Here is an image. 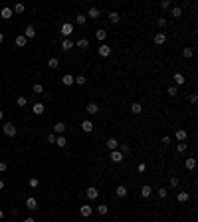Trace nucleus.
<instances>
[{
	"instance_id": "f257e3e1",
	"label": "nucleus",
	"mask_w": 198,
	"mask_h": 222,
	"mask_svg": "<svg viewBox=\"0 0 198 222\" xmlns=\"http://www.w3.org/2000/svg\"><path fill=\"white\" fill-rule=\"evenodd\" d=\"M2 131H4V135H8V137H14L18 129H16V127H14V125H12V123H4Z\"/></svg>"
},
{
	"instance_id": "f03ea898",
	"label": "nucleus",
	"mask_w": 198,
	"mask_h": 222,
	"mask_svg": "<svg viewBox=\"0 0 198 222\" xmlns=\"http://www.w3.org/2000/svg\"><path fill=\"white\" fill-rule=\"evenodd\" d=\"M62 34H64L65 38L67 36H71V34H73V24H71V22H65V24H62Z\"/></svg>"
},
{
	"instance_id": "7ed1b4c3",
	"label": "nucleus",
	"mask_w": 198,
	"mask_h": 222,
	"mask_svg": "<svg viewBox=\"0 0 198 222\" xmlns=\"http://www.w3.org/2000/svg\"><path fill=\"white\" fill-rule=\"evenodd\" d=\"M73 46H75L77 50H87V48H89V40H87V38H79V40L75 42Z\"/></svg>"
},
{
	"instance_id": "20e7f679",
	"label": "nucleus",
	"mask_w": 198,
	"mask_h": 222,
	"mask_svg": "<svg viewBox=\"0 0 198 222\" xmlns=\"http://www.w3.org/2000/svg\"><path fill=\"white\" fill-rule=\"evenodd\" d=\"M85 196H87V198H89V200H95V198H97V196H99V190H97V188H95V186H89V188H87V190H85Z\"/></svg>"
},
{
	"instance_id": "39448f33",
	"label": "nucleus",
	"mask_w": 198,
	"mask_h": 222,
	"mask_svg": "<svg viewBox=\"0 0 198 222\" xmlns=\"http://www.w3.org/2000/svg\"><path fill=\"white\" fill-rule=\"evenodd\" d=\"M91 212H93V210H91V206H89V204H83V206L79 208V214H81L83 218H89V216H91Z\"/></svg>"
},
{
	"instance_id": "423d86ee",
	"label": "nucleus",
	"mask_w": 198,
	"mask_h": 222,
	"mask_svg": "<svg viewBox=\"0 0 198 222\" xmlns=\"http://www.w3.org/2000/svg\"><path fill=\"white\" fill-rule=\"evenodd\" d=\"M99 56H101V58L111 56V48H109L107 44H101V46H99Z\"/></svg>"
},
{
	"instance_id": "0eeeda50",
	"label": "nucleus",
	"mask_w": 198,
	"mask_h": 222,
	"mask_svg": "<svg viewBox=\"0 0 198 222\" xmlns=\"http://www.w3.org/2000/svg\"><path fill=\"white\" fill-rule=\"evenodd\" d=\"M62 83L69 87V85H73V83H75V77H73V75H71V73H65L64 77H62Z\"/></svg>"
},
{
	"instance_id": "6e6552de",
	"label": "nucleus",
	"mask_w": 198,
	"mask_h": 222,
	"mask_svg": "<svg viewBox=\"0 0 198 222\" xmlns=\"http://www.w3.org/2000/svg\"><path fill=\"white\" fill-rule=\"evenodd\" d=\"M26 206H28V210H36L38 208V200L34 198V196H28L26 198Z\"/></svg>"
},
{
	"instance_id": "1a4fd4ad",
	"label": "nucleus",
	"mask_w": 198,
	"mask_h": 222,
	"mask_svg": "<svg viewBox=\"0 0 198 222\" xmlns=\"http://www.w3.org/2000/svg\"><path fill=\"white\" fill-rule=\"evenodd\" d=\"M93 127H95L93 121H83V123H81V131L83 133H91V131H93Z\"/></svg>"
},
{
	"instance_id": "9d476101",
	"label": "nucleus",
	"mask_w": 198,
	"mask_h": 222,
	"mask_svg": "<svg viewBox=\"0 0 198 222\" xmlns=\"http://www.w3.org/2000/svg\"><path fill=\"white\" fill-rule=\"evenodd\" d=\"M109 159H111L113 163H121V161H123V153H119V151H111Z\"/></svg>"
},
{
	"instance_id": "9b49d317",
	"label": "nucleus",
	"mask_w": 198,
	"mask_h": 222,
	"mask_svg": "<svg viewBox=\"0 0 198 222\" xmlns=\"http://www.w3.org/2000/svg\"><path fill=\"white\" fill-rule=\"evenodd\" d=\"M0 18H4V20H10V18H12V8L4 6L2 10H0Z\"/></svg>"
},
{
	"instance_id": "f8f14e48",
	"label": "nucleus",
	"mask_w": 198,
	"mask_h": 222,
	"mask_svg": "<svg viewBox=\"0 0 198 222\" xmlns=\"http://www.w3.org/2000/svg\"><path fill=\"white\" fill-rule=\"evenodd\" d=\"M172 79H174L176 85H184V81H186V77H184V75L180 73V72H176L174 75H172Z\"/></svg>"
},
{
	"instance_id": "ddd939ff",
	"label": "nucleus",
	"mask_w": 198,
	"mask_h": 222,
	"mask_svg": "<svg viewBox=\"0 0 198 222\" xmlns=\"http://www.w3.org/2000/svg\"><path fill=\"white\" fill-rule=\"evenodd\" d=\"M127 192H129L127 186H123V185H119V186L115 188V194L119 196V198H125V196H127Z\"/></svg>"
},
{
	"instance_id": "4468645a",
	"label": "nucleus",
	"mask_w": 198,
	"mask_h": 222,
	"mask_svg": "<svg viewBox=\"0 0 198 222\" xmlns=\"http://www.w3.org/2000/svg\"><path fill=\"white\" fill-rule=\"evenodd\" d=\"M165 42H166V34H163V32L155 34V44H157V46H163Z\"/></svg>"
},
{
	"instance_id": "2eb2a0df",
	"label": "nucleus",
	"mask_w": 198,
	"mask_h": 222,
	"mask_svg": "<svg viewBox=\"0 0 198 222\" xmlns=\"http://www.w3.org/2000/svg\"><path fill=\"white\" fill-rule=\"evenodd\" d=\"M107 149L109 151H117V149H119V141L113 139V137H111V139H107Z\"/></svg>"
},
{
	"instance_id": "dca6fc26",
	"label": "nucleus",
	"mask_w": 198,
	"mask_h": 222,
	"mask_svg": "<svg viewBox=\"0 0 198 222\" xmlns=\"http://www.w3.org/2000/svg\"><path fill=\"white\" fill-rule=\"evenodd\" d=\"M151 192H153V186H151V185H143V186H141V196L149 198V196H151Z\"/></svg>"
},
{
	"instance_id": "f3484780",
	"label": "nucleus",
	"mask_w": 198,
	"mask_h": 222,
	"mask_svg": "<svg viewBox=\"0 0 198 222\" xmlns=\"http://www.w3.org/2000/svg\"><path fill=\"white\" fill-rule=\"evenodd\" d=\"M174 137H176L178 143H184V141H186V131H184V129H178V131L174 133Z\"/></svg>"
},
{
	"instance_id": "a211bd4d",
	"label": "nucleus",
	"mask_w": 198,
	"mask_h": 222,
	"mask_svg": "<svg viewBox=\"0 0 198 222\" xmlns=\"http://www.w3.org/2000/svg\"><path fill=\"white\" fill-rule=\"evenodd\" d=\"M71 48H75V46H73V42H71L69 38H65V40L62 42V50H64V52H69Z\"/></svg>"
},
{
	"instance_id": "6ab92c4d",
	"label": "nucleus",
	"mask_w": 198,
	"mask_h": 222,
	"mask_svg": "<svg viewBox=\"0 0 198 222\" xmlns=\"http://www.w3.org/2000/svg\"><path fill=\"white\" fill-rule=\"evenodd\" d=\"M54 145H58V147L62 149V147H65V145H67V139H65L64 135H58V137H56V143H54Z\"/></svg>"
},
{
	"instance_id": "aec40b11",
	"label": "nucleus",
	"mask_w": 198,
	"mask_h": 222,
	"mask_svg": "<svg viewBox=\"0 0 198 222\" xmlns=\"http://www.w3.org/2000/svg\"><path fill=\"white\" fill-rule=\"evenodd\" d=\"M34 36H36V28H34V26H28L26 32H24V38H26V40H30V38H34Z\"/></svg>"
},
{
	"instance_id": "412c9836",
	"label": "nucleus",
	"mask_w": 198,
	"mask_h": 222,
	"mask_svg": "<svg viewBox=\"0 0 198 222\" xmlns=\"http://www.w3.org/2000/svg\"><path fill=\"white\" fill-rule=\"evenodd\" d=\"M32 111L36 113V115H42L46 109H44V103H34V107H32Z\"/></svg>"
},
{
	"instance_id": "4be33fe9",
	"label": "nucleus",
	"mask_w": 198,
	"mask_h": 222,
	"mask_svg": "<svg viewBox=\"0 0 198 222\" xmlns=\"http://www.w3.org/2000/svg\"><path fill=\"white\" fill-rule=\"evenodd\" d=\"M85 111L87 113H91V115H95V113L99 111V107H97V103H87V107H85Z\"/></svg>"
},
{
	"instance_id": "5701e85b",
	"label": "nucleus",
	"mask_w": 198,
	"mask_h": 222,
	"mask_svg": "<svg viewBox=\"0 0 198 222\" xmlns=\"http://www.w3.org/2000/svg\"><path fill=\"white\" fill-rule=\"evenodd\" d=\"M85 16H89V18H91V20H95V18H99V8H95V6H93V8H89V12H87V14H85Z\"/></svg>"
},
{
	"instance_id": "b1692460",
	"label": "nucleus",
	"mask_w": 198,
	"mask_h": 222,
	"mask_svg": "<svg viewBox=\"0 0 198 222\" xmlns=\"http://www.w3.org/2000/svg\"><path fill=\"white\" fill-rule=\"evenodd\" d=\"M54 131H56L58 135H64V131H65V125L60 121V123H56V125H54Z\"/></svg>"
},
{
	"instance_id": "393cba45",
	"label": "nucleus",
	"mask_w": 198,
	"mask_h": 222,
	"mask_svg": "<svg viewBox=\"0 0 198 222\" xmlns=\"http://www.w3.org/2000/svg\"><path fill=\"white\" fill-rule=\"evenodd\" d=\"M176 198H178V202H188L190 194H188L186 190H182V192H178V196H176Z\"/></svg>"
},
{
	"instance_id": "a878e982",
	"label": "nucleus",
	"mask_w": 198,
	"mask_h": 222,
	"mask_svg": "<svg viewBox=\"0 0 198 222\" xmlns=\"http://www.w3.org/2000/svg\"><path fill=\"white\" fill-rule=\"evenodd\" d=\"M85 22H87V16L85 14H77V16H75V24H77V26H83Z\"/></svg>"
},
{
	"instance_id": "bb28decb",
	"label": "nucleus",
	"mask_w": 198,
	"mask_h": 222,
	"mask_svg": "<svg viewBox=\"0 0 198 222\" xmlns=\"http://www.w3.org/2000/svg\"><path fill=\"white\" fill-rule=\"evenodd\" d=\"M95 36H97V40H101V42H105V40H107V32H105L103 28H99V30L95 32Z\"/></svg>"
},
{
	"instance_id": "cd10ccee",
	"label": "nucleus",
	"mask_w": 198,
	"mask_h": 222,
	"mask_svg": "<svg viewBox=\"0 0 198 222\" xmlns=\"http://www.w3.org/2000/svg\"><path fill=\"white\" fill-rule=\"evenodd\" d=\"M170 16H172V18H180V16H182V8L174 6V8L170 10Z\"/></svg>"
},
{
	"instance_id": "c85d7f7f",
	"label": "nucleus",
	"mask_w": 198,
	"mask_h": 222,
	"mask_svg": "<svg viewBox=\"0 0 198 222\" xmlns=\"http://www.w3.org/2000/svg\"><path fill=\"white\" fill-rule=\"evenodd\" d=\"M107 16H109V20H111L113 24H119V20H121V18H119V14H117V12H109Z\"/></svg>"
},
{
	"instance_id": "c756f323",
	"label": "nucleus",
	"mask_w": 198,
	"mask_h": 222,
	"mask_svg": "<svg viewBox=\"0 0 198 222\" xmlns=\"http://www.w3.org/2000/svg\"><path fill=\"white\" fill-rule=\"evenodd\" d=\"M26 44H28V40L24 36H18V38H16V46H18V48H24Z\"/></svg>"
},
{
	"instance_id": "7c9ffc66",
	"label": "nucleus",
	"mask_w": 198,
	"mask_h": 222,
	"mask_svg": "<svg viewBox=\"0 0 198 222\" xmlns=\"http://www.w3.org/2000/svg\"><path fill=\"white\" fill-rule=\"evenodd\" d=\"M182 56L186 58V60H190V58L194 56V50H192V48H184V50H182Z\"/></svg>"
},
{
	"instance_id": "2f4dec72",
	"label": "nucleus",
	"mask_w": 198,
	"mask_h": 222,
	"mask_svg": "<svg viewBox=\"0 0 198 222\" xmlns=\"http://www.w3.org/2000/svg\"><path fill=\"white\" fill-rule=\"evenodd\" d=\"M48 66H50L52 70H56L58 66H60V60H58V58H50V60H48Z\"/></svg>"
},
{
	"instance_id": "473e14b6",
	"label": "nucleus",
	"mask_w": 198,
	"mask_h": 222,
	"mask_svg": "<svg viewBox=\"0 0 198 222\" xmlns=\"http://www.w3.org/2000/svg\"><path fill=\"white\" fill-rule=\"evenodd\" d=\"M184 165H186L188 171H194L196 169V161H194V159H186V163H184Z\"/></svg>"
},
{
	"instance_id": "72a5a7b5",
	"label": "nucleus",
	"mask_w": 198,
	"mask_h": 222,
	"mask_svg": "<svg viewBox=\"0 0 198 222\" xmlns=\"http://www.w3.org/2000/svg\"><path fill=\"white\" fill-rule=\"evenodd\" d=\"M97 212H99L101 216H105L109 212V206H107V204H99V206H97Z\"/></svg>"
},
{
	"instance_id": "f704fd0d",
	"label": "nucleus",
	"mask_w": 198,
	"mask_h": 222,
	"mask_svg": "<svg viewBox=\"0 0 198 222\" xmlns=\"http://www.w3.org/2000/svg\"><path fill=\"white\" fill-rule=\"evenodd\" d=\"M143 111V107H141V103H133L131 105V113H135V115H139V113Z\"/></svg>"
},
{
	"instance_id": "c9c22d12",
	"label": "nucleus",
	"mask_w": 198,
	"mask_h": 222,
	"mask_svg": "<svg viewBox=\"0 0 198 222\" xmlns=\"http://www.w3.org/2000/svg\"><path fill=\"white\" fill-rule=\"evenodd\" d=\"M26 103H28V99L24 97V95H20V97L16 99V105H18V107H24V105H26Z\"/></svg>"
},
{
	"instance_id": "e433bc0d",
	"label": "nucleus",
	"mask_w": 198,
	"mask_h": 222,
	"mask_svg": "<svg viewBox=\"0 0 198 222\" xmlns=\"http://www.w3.org/2000/svg\"><path fill=\"white\" fill-rule=\"evenodd\" d=\"M85 81H87L85 75H77V77H75V83H77V85H85Z\"/></svg>"
},
{
	"instance_id": "4c0bfd02",
	"label": "nucleus",
	"mask_w": 198,
	"mask_h": 222,
	"mask_svg": "<svg viewBox=\"0 0 198 222\" xmlns=\"http://www.w3.org/2000/svg\"><path fill=\"white\" fill-rule=\"evenodd\" d=\"M168 95H170V97L178 95V87H176V85H170V87H168Z\"/></svg>"
},
{
	"instance_id": "58836bf2",
	"label": "nucleus",
	"mask_w": 198,
	"mask_h": 222,
	"mask_svg": "<svg viewBox=\"0 0 198 222\" xmlns=\"http://www.w3.org/2000/svg\"><path fill=\"white\" fill-rule=\"evenodd\" d=\"M159 196H161V198H166V196H168V188H165V186L159 188Z\"/></svg>"
},
{
	"instance_id": "ea45409f",
	"label": "nucleus",
	"mask_w": 198,
	"mask_h": 222,
	"mask_svg": "<svg viewBox=\"0 0 198 222\" xmlns=\"http://www.w3.org/2000/svg\"><path fill=\"white\" fill-rule=\"evenodd\" d=\"M34 93H44V85L36 83V85H34Z\"/></svg>"
},
{
	"instance_id": "a19ab883",
	"label": "nucleus",
	"mask_w": 198,
	"mask_h": 222,
	"mask_svg": "<svg viewBox=\"0 0 198 222\" xmlns=\"http://www.w3.org/2000/svg\"><path fill=\"white\" fill-rule=\"evenodd\" d=\"M14 12H16V14H22V12H24V4H16V6H14Z\"/></svg>"
},
{
	"instance_id": "79ce46f5",
	"label": "nucleus",
	"mask_w": 198,
	"mask_h": 222,
	"mask_svg": "<svg viewBox=\"0 0 198 222\" xmlns=\"http://www.w3.org/2000/svg\"><path fill=\"white\" fill-rule=\"evenodd\" d=\"M176 151H178V153H184V151H186V143H178L176 145Z\"/></svg>"
},
{
	"instance_id": "37998d69",
	"label": "nucleus",
	"mask_w": 198,
	"mask_h": 222,
	"mask_svg": "<svg viewBox=\"0 0 198 222\" xmlns=\"http://www.w3.org/2000/svg\"><path fill=\"white\" fill-rule=\"evenodd\" d=\"M28 185H30L32 188H36V186H38V179H36V177H32L30 181H28Z\"/></svg>"
},
{
	"instance_id": "c03bdc74",
	"label": "nucleus",
	"mask_w": 198,
	"mask_h": 222,
	"mask_svg": "<svg viewBox=\"0 0 198 222\" xmlns=\"http://www.w3.org/2000/svg\"><path fill=\"white\" fill-rule=\"evenodd\" d=\"M137 171H139V173H145V171H147V165H145V163H139V165H137Z\"/></svg>"
},
{
	"instance_id": "a18cd8bd",
	"label": "nucleus",
	"mask_w": 198,
	"mask_h": 222,
	"mask_svg": "<svg viewBox=\"0 0 198 222\" xmlns=\"http://www.w3.org/2000/svg\"><path fill=\"white\" fill-rule=\"evenodd\" d=\"M157 24H159V28H165V26H166V18H159Z\"/></svg>"
},
{
	"instance_id": "49530a36",
	"label": "nucleus",
	"mask_w": 198,
	"mask_h": 222,
	"mask_svg": "<svg viewBox=\"0 0 198 222\" xmlns=\"http://www.w3.org/2000/svg\"><path fill=\"white\" fill-rule=\"evenodd\" d=\"M170 186H178V177H170Z\"/></svg>"
},
{
	"instance_id": "de8ad7c7",
	"label": "nucleus",
	"mask_w": 198,
	"mask_h": 222,
	"mask_svg": "<svg viewBox=\"0 0 198 222\" xmlns=\"http://www.w3.org/2000/svg\"><path fill=\"white\" fill-rule=\"evenodd\" d=\"M117 151H119V153H123V155H125V153H129V147H127V145H121V147L117 149Z\"/></svg>"
},
{
	"instance_id": "09e8293b",
	"label": "nucleus",
	"mask_w": 198,
	"mask_h": 222,
	"mask_svg": "<svg viewBox=\"0 0 198 222\" xmlns=\"http://www.w3.org/2000/svg\"><path fill=\"white\" fill-rule=\"evenodd\" d=\"M46 141H48V143H56V135H54V133H52V135H48V137H46Z\"/></svg>"
},
{
	"instance_id": "8fccbe9b",
	"label": "nucleus",
	"mask_w": 198,
	"mask_h": 222,
	"mask_svg": "<svg viewBox=\"0 0 198 222\" xmlns=\"http://www.w3.org/2000/svg\"><path fill=\"white\" fill-rule=\"evenodd\" d=\"M161 6H163V8H170V0H163Z\"/></svg>"
},
{
	"instance_id": "3c124183",
	"label": "nucleus",
	"mask_w": 198,
	"mask_h": 222,
	"mask_svg": "<svg viewBox=\"0 0 198 222\" xmlns=\"http://www.w3.org/2000/svg\"><path fill=\"white\" fill-rule=\"evenodd\" d=\"M163 145H170V137H168V135L163 137Z\"/></svg>"
},
{
	"instance_id": "603ef678",
	"label": "nucleus",
	"mask_w": 198,
	"mask_h": 222,
	"mask_svg": "<svg viewBox=\"0 0 198 222\" xmlns=\"http://www.w3.org/2000/svg\"><path fill=\"white\" fill-rule=\"evenodd\" d=\"M6 169H8V165H6V163L2 161V163H0V173H4V171H6Z\"/></svg>"
},
{
	"instance_id": "864d4df0",
	"label": "nucleus",
	"mask_w": 198,
	"mask_h": 222,
	"mask_svg": "<svg viewBox=\"0 0 198 222\" xmlns=\"http://www.w3.org/2000/svg\"><path fill=\"white\" fill-rule=\"evenodd\" d=\"M196 101H198V95L192 93V95H190V103H196Z\"/></svg>"
},
{
	"instance_id": "5fc2aeb1",
	"label": "nucleus",
	"mask_w": 198,
	"mask_h": 222,
	"mask_svg": "<svg viewBox=\"0 0 198 222\" xmlns=\"http://www.w3.org/2000/svg\"><path fill=\"white\" fill-rule=\"evenodd\" d=\"M24 222H36V220H34V218H32V216H28V218H26V220H24Z\"/></svg>"
},
{
	"instance_id": "6e6d98bb",
	"label": "nucleus",
	"mask_w": 198,
	"mask_h": 222,
	"mask_svg": "<svg viewBox=\"0 0 198 222\" xmlns=\"http://www.w3.org/2000/svg\"><path fill=\"white\" fill-rule=\"evenodd\" d=\"M2 188H4V181H2V179H0V190H2Z\"/></svg>"
},
{
	"instance_id": "4d7b16f0",
	"label": "nucleus",
	"mask_w": 198,
	"mask_h": 222,
	"mask_svg": "<svg viewBox=\"0 0 198 222\" xmlns=\"http://www.w3.org/2000/svg\"><path fill=\"white\" fill-rule=\"evenodd\" d=\"M2 42H4V34H2V32H0V44H2Z\"/></svg>"
},
{
	"instance_id": "13d9d810",
	"label": "nucleus",
	"mask_w": 198,
	"mask_h": 222,
	"mask_svg": "<svg viewBox=\"0 0 198 222\" xmlns=\"http://www.w3.org/2000/svg\"><path fill=\"white\" fill-rule=\"evenodd\" d=\"M2 218H4V212H2V210H0V220H2Z\"/></svg>"
},
{
	"instance_id": "bf43d9fd",
	"label": "nucleus",
	"mask_w": 198,
	"mask_h": 222,
	"mask_svg": "<svg viewBox=\"0 0 198 222\" xmlns=\"http://www.w3.org/2000/svg\"><path fill=\"white\" fill-rule=\"evenodd\" d=\"M2 117H4V111H2V109H0V119H2Z\"/></svg>"
}]
</instances>
